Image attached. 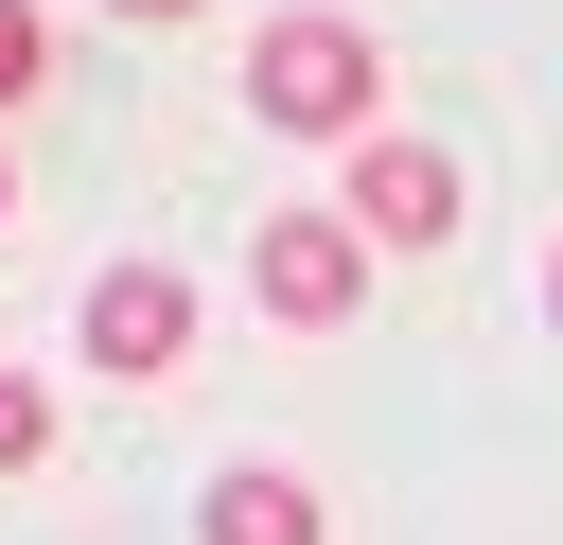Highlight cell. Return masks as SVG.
I'll return each instance as SVG.
<instances>
[{"mask_svg": "<svg viewBox=\"0 0 563 545\" xmlns=\"http://www.w3.org/2000/svg\"><path fill=\"white\" fill-rule=\"evenodd\" d=\"M35 88H53V18H35V0H0V105H35Z\"/></svg>", "mask_w": 563, "mask_h": 545, "instance_id": "7", "label": "cell"}, {"mask_svg": "<svg viewBox=\"0 0 563 545\" xmlns=\"http://www.w3.org/2000/svg\"><path fill=\"white\" fill-rule=\"evenodd\" d=\"M246 299H264L282 334H334V316L369 299V229H352V211H264V229H246Z\"/></svg>", "mask_w": 563, "mask_h": 545, "instance_id": "2", "label": "cell"}, {"mask_svg": "<svg viewBox=\"0 0 563 545\" xmlns=\"http://www.w3.org/2000/svg\"><path fill=\"white\" fill-rule=\"evenodd\" d=\"M106 18H194V0H106Z\"/></svg>", "mask_w": 563, "mask_h": 545, "instance_id": "8", "label": "cell"}, {"mask_svg": "<svg viewBox=\"0 0 563 545\" xmlns=\"http://www.w3.org/2000/svg\"><path fill=\"white\" fill-rule=\"evenodd\" d=\"M194 545H317V492H299L282 457H246V475H211V510H194Z\"/></svg>", "mask_w": 563, "mask_h": 545, "instance_id": "5", "label": "cell"}, {"mask_svg": "<svg viewBox=\"0 0 563 545\" xmlns=\"http://www.w3.org/2000/svg\"><path fill=\"white\" fill-rule=\"evenodd\" d=\"M369 88H387V53H369L352 18H264V35H246V105H264L282 141H369Z\"/></svg>", "mask_w": 563, "mask_h": 545, "instance_id": "1", "label": "cell"}, {"mask_svg": "<svg viewBox=\"0 0 563 545\" xmlns=\"http://www.w3.org/2000/svg\"><path fill=\"white\" fill-rule=\"evenodd\" d=\"M35 457H53V387H35V369H0V475H35Z\"/></svg>", "mask_w": 563, "mask_h": 545, "instance_id": "6", "label": "cell"}, {"mask_svg": "<svg viewBox=\"0 0 563 545\" xmlns=\"http://www.w3.org/2000/svg\"><path fill=\"white\" fill-rule=\"evenodd\" d=\"M88 369L176 387V369H194V281H176V264H106V281H88Z\"/></svg>", "mask_w": 563, "mask_h": 545, "instance_id": "3", "label": "cell"}, {"mask_svg": "<svg viewBox=\"0 0 563 545\" xmlns=\"http://www.w3.org/2000/svg\"><path fill=\"white\" fill-rule=\"evenodd\" d=\"M352 229H369V246H457V158L369 123V141H352Z\"/></svg>", "mask_w": 563, "mask_h": 545, "instance_id": "4", "label": "cell"}, {"mask_svg": "<svg viewBox=\"0 0 563 545\" xmlns=\"http://www.w3.org/2000/svg\"><path fill=\"white\" fill-rule=\"evenodd\" d=\"M0 211H18V158H0Z\"/></svg>", "mask_w": 563, "mask_h": 545, "instance_id": "9", "label": "cell"}, {"mask_svg": "<svg viewBox=\"0 0 563 545\" xmlns=\"http://www.w3.org/2000/svg\"><path fill=\"white\" fill-rule=\"evenodd\" d=\"M545 316H563V264H545Z\"/></svg>", "mask_w": 563, "mask_h": 545, "instance_id": "10", "label": "cell"}]
</instances>
